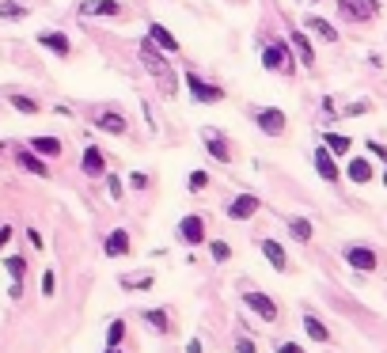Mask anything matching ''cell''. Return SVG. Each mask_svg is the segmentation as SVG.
I'll list each match as a JSON object with an SVG mask.
<instances>
[{
  "label": "cell",
  "instance_id": "cell-1",
  "mask_svg": "<svg viewBox=\"0 0 387 353\" xmlns=\"http://www.w3.org/2000/svg\"><path fill=\"white\" fill-rule=\"evenodd\" d=\"M201 144H205V156H213L216 164H232L236 160V141L224 130H216V126H201Z\"/></svg>",
  "mask_w": 387,
  "mask_h": 353
},
{
  "label": "cell",
  "instance_id": "cell-2",
  "mask_svg": "<svg viewBox=\"0 0 387 353\" xmlns=\"http://www.w3.org/2000/svg\"><path fill=\"white\" fill-rule=\"evenodd\" d=\"M262 69L266 72H277V76H293L296 61H293V53H289V46H281L277 38L262 42Z\"/></svg>",
  "mask_w": 387,
  "mask_h": 353
},
{
  "label": "cell",
  "instance_id": "cell-3",
  "mask_svg": "<svg viewBox=\"0 0 387 353\" xmlns=\"http://www.w3.org/2000/svg\"><path fill=\"white\" fill-rule=\"evenodd\" d=\"M239 300H243V308H247V311H255L258 319H266V323H277L281 308H277V300H273L270 293H258V289H243V293H239Z\"/></svg>",
  "mask_w": 387,
  "mask_h": 353
},
{
  "label": "cell",
  "instance_id": "cell-4",
  "mask_svg": "<svg viewBox=\"0 0 387 353\" xmlns=\"http://www.w3.org/2000/svg\"><path fill=\"white\" fill-rule=\"evenodd\" d=\"M255 126L266 133V137H285V126H289V114L281 107H255L251 110Z\"/></svg>",
  "mask_w": 387,
  "mask_h": 353
},
{
  "label": "cell",
  "instance_id": "cell-5",
  "mask_svg": "<svg viewBox=\"0 0 387 353\" xmlns=\"http://www.w3.org/2000/svg\"><path fill=\"white\" fill-rule=\"evenodd\" d=\"M205 213H187L179 221V228H175V236H179V243H187V247H201L205 243Z\"/></svg>",
  "mask_w": 387,
  "mask_h": 353
},
{
  "label": "cell",
  "instance_id": "cell-6",
  "mask_svg": "<svg viewBox=\"0 0 387 353\" xmlns=\"http://www.w3.org/2000/svg\"><path fill=\"white\" fill-rule=\"evenodd\" d=\"M342 259L350 262L353 270H361V274H376V270H380V259H376V251L368 243H350L342 251Z\"/></svg>",
  "mask_w": 387,
  "mask_h": 353
},
{
  "label": "cell",
  "instance_id": "cell-7",
  "mask_svg": "<svg viewBox=\"0 0 387 353\" xmlns=\"http://www.w3.org/2000/svg\"><path fill=\"white\" fill-rule=\"evenodd\" d=\"M311 164H316L319 179L327 182V187H338V182H342V167H338V156L327 148V144H319V148H316V156H311Z\"/></svg>",
  "mask_w": 387,
  "mask_h": 353
},
{
  "label": "cell",
  "instance_id": "cell-8",
  "mask_svg": "<svg viewBox=\"0 0 387 353\" xmlns=\"http://www.w3.org/2000/svg\"><path fill=\"white\" fill-rule=\"evenodd\" d=\"M380 12V0H338V15L350 23H368Z\"/></svg>",
  "mask_w": 387,
  "mask_h": 353
},
{
  "label": "cell",
  "instance_id": "cell-9",
  "mask_svg": "<svg viewBox=\"0 0 387 353\" xmlns=\"http://www.w3.org/2000/svg\"><path fill=\"white\" fill-rule=\"evenodd\" d=\"M258 209H262V198L258 194H236L224 205V213H228L232 221H251V216H258Z\"/></svg>",
  "mask_w": 387,
  "mask_h": 353
},
{
  "label": "cell",
  "instance_id": "cell-10",
  "mask_svg": "<svg viewBox=\"0 0 387 353\" xmlns=\"http://www.w3.org/2000/svg\"><path fill=\"white\" fill-rule=\"evenodd\" d=\"M187 87H190V95H194L198 103H221V99H224V87H221V84H209V80H201L194 69L187 72Z\"/></svg>",
  "mask_w": 387,
  "mask_h": 353
},
{
  "label": "cell",
  "instance_id": "cell-11",
  "mask_svg": "<svg viewBox=\"0 0 387 353\" xmlns=\"http://www.w3.org/2000/svg\"><path fill=\"white\" fill-rule=\"evenodd\" d=\"M95 130H103V133H114V137H126L129 122H126V114H122V110H114V107H103V110H95Z\"/></svg>",
  "mask_w": 387,
  "mask_h": 353
},
{
  "label": "cell",
  "instance_id": "cell-12",
  "mask_svg": "<svg viewBox=\"0 0 387 353\" xmlns=\"http://www.w3.org/2000/svg\"><path fill=\"white\" fill-rule=\"evenodd\" d=\"M80 167H84L87 179H103L107 175V156H103V148H95V144H87L84 156H80Z\"/></svg>",
  "mask_w": 387,
  "mask_h": 353
},
{
  "label": "cell",
  "instance_id": "cell-13",
  "mask_svg": "<svg viewBox=\"0 0 387 353\" xmlns=\"http://www.w3.org/2000/svg\"><path fill=\"white\" fill-rule=\"evenodd\" d=\"M103 251H107V259H126L129 251H133V239H129L126 228H114L107 239H103Z\"/></svg>",
  "mask_w": 387,
  "mask_h": 353
},
{
  "label": "cell",
  "instance_id": "cell-14",
  "mask_svg": "<svg viewBox=\"0 0 387 353\" xmlns=\"http://www.w3.org/2000/svg\"><path fill=\"white\" fill-rule=\"evenodd\" d=\"M38 46L50 50V53H58V58H69V53H72L69 35H61V31H38Z\"/></svg>",
  "mask_w": 387,
  "mask_h": 353
},
{
  "label": "cell",
  "instance_id": "cell-15",
  "mask_svg": "<svg viewBox=\"0 0 387 353\" xmlns=\"http://www.w3.org/2000/svg\"><path fill=\"white\" fill-rule=\"evenodd\" d=\"M76 12L80 15H103V19H114V15H122V4H118V0H80Z\"/></svg>",
  "mask_w": 387,
  "mask_h": 353
},
{
  "label": "cell",
  "instance_id": "cell-16",
  "mask_svg": "<svg viewBox=\"0 0 387 353\" xmlns=\"http://www.w3.org/2000/svg\"><path fill=\"white\" fill-rule=\"evenodd\" d=\"M15 164H19L23 171L38 175V179H46V175H50V167H46V160L38 156L35 148H19V152H15Z\"/></svg>",
  "mask_w": 387,
  "mask_h": 353
},
{
  "label": "cell",
  "instance_id": "cell-17",
  "mask_svg": "<svg viewBox=\"0 0 387 353\" xmlns=\"http://www.w3.org/2000/svg\"><path fill=\"white\" fill-rule=\"evenodd\" d=\"M258 247H262L266 262H270L277 274H285V270H289V255H285V247H281L277 239H258Z\"/></svg>",
  "mask_w": 387,
  "mask_h": 353
},
{
  "label": "cell",
  "instance_id": "cell-18",
  "mask_svg": "<svg viewBox=\"0 0 387 353\" xmlns=\"http://www.w3.org/2000/svg\"><path fill=\"white\" fill-rule=\"evenodd\" d=\"M372 164H368V156H353L350 164H345V179L357 182V187H365V182H372Z\"/></svg>",
  "mask_w": 387,
  "mask_h": 353
},
{
  "label": "cell",
  "instance_id": "cell-19",
  "mask_svg": "<svg viewBox=\"0 0 387 353\" xmlns=\"http://www.w3.org/2000/svg\"><path fill=\"white\" fill-rule=\"evenodd\" d=\"M148 38L160 46L164 53H179V38L171 35V31L164 27V23H148Z\"/></svg>",
  "mask_w": 387,
  "mask_h": 353
},
{
  "label": "cell",
  "instance_id": "cell-20",
  "mask_svg": "<svg viewBox=\"0 0 387 353\" xmlns=\"http://www.w3.org/2000/svg\"><path fill=\"white\" fill-rule=\"evenodd\" d=\"M141 319H144V327H148V331H156V334H171V311H167V308H148Z\"/></svg>",
  "mask_w": 387,
  "mask_h": 353
},
{
  "label": "cell",
  "instance_id": "cell-21",
  "mask_svg": "<svg viewBox=\"0 0 387 353\" xmlns=\"http://www.w3.org/2000/svg\"><path fill=\"white\" fill-rule=\"evenodd\" d=\"M285 228H289V236H293L296 243H311V236H316V228H311L308 216H289Z\"/></svg>",
  "mask_w": 387,
  "mask_h": 353
},
{
  "label": "cell",
  "instance_id": "cell-22",
  "mask_svg": "<svg viewBox=\"0 0 387 353\" xmlns=\"http://www.w3.org/2000/svg\"><path fill=\"white\" fill-rule=\"evenodd\" d=\"M118 285H122L126 293H141V289L156 285V277H152L148 270H137V274H122V277H118Z\"/></svg>",
  "mask_w": 387,
  "mask_h": 353
},
{
  "label": "cell",
  "instance_id": "cell-23",
  "mask_svg": "<svg viewBox=\"0 0 387 353\" xmlns=\"http://www.w3.org/2000/svg\"><path fill=\"white\" fill-rule=\"evenodd\" d=\"M293 46H296V53H300V65L304 69H316V50H311V42H308V35L304 31H293Z\"/></svg>",
  "mask_w": 387,
  "mask_h": 353
},
{
  "label": "cell",
  "instance_id": "cell-24",
  "mask_svg": "<svg viewBox=\"0 0 387 353\" xmlns=\"http://www.w3.org/2000/svg\"><path fill=\"white\" fill-rule=\"evenodd\" d=\"M304 27H308V31H316V35H319V38H327V42H338V38H342V35H338V27H334V23H327L322 15H308V19H304Z\"/></svg>",
  "mask_w": 387,
  "mask_h": 353
},
{
  "label": "cell",
  "instance_id": "cell-25",
  "mask_svg": "<svg viewBox=\"0 0 387 353\" xmlns=\"http://www.w3.org/2000/svg\"><path fill=\"white\" fill-rule=\"evenodd\" d=\"M27 148H35L38 156H50V160H58L61 152H64V144L58 141V137H31V144Z\"/></svg>",
  "mask_w": 387,
  "mask_h": 353
},
{
  "label": "cell",
  "instance_id": "cell-26",
  "mask_svg": "<svg viewBox=\"0 0 387 353\" xmlns=\"http://www.w3.org/2000/svg\"><path fill=\"white\" fill-rule=\"evenodd\" d=\"M304 331H308V338H311V342H330V327L322 323L319 316H311V311L304 316Z\"/></svg>",
  "mask_w": 387,
  "mask_h": 353
},
{
  "label": "cell",
  "instance_id": "cell-27",
  "mask_svg": "<svg viewBox=\"0 0 387 353\" xmlns=\"http://www.w3.org/2000/svg\"><path fill=\"white\" fill-rule=\"evenodd\" d=\"M322 144H327L334 156H345V152L353 148V141H350V137H342V133H327V137H322Z\"/></svg>",
  "mask_w": 387,
  "mask_h": 353
},
{
  "label": "cell",
  "instance_id": "cell-28",
  "mask_svg": "<svg viewBox=\"0 0 387 353\" xmlns=\"http://www.w3.org/2000/svg\"><path fill=\"white\" fill-rule=\"evenodd\" d=\"M27 8L23 4H12V0H4V4H0V19H8V23H19V19H27Z\"/></svg>",
  "mask_w": 387,
  "mask_h": 353
},
{
  "label": "cell",
  "instance_id": "cell-29",
  "mask_svg": "<svg viewBox=\"0 0 387 353\" xmlns=\"http://www.w3.org/2000/svg\"><path fill=\"white\" fill-rule=\"evenodd\" d=\"M8 103H12L15 110H19V114H38V99H31V95H8Z\"/></svg>",
  "mask_w": 387,
  "mask_h": 353
},
{
  "label": "cell",
  "instance_id": "cell-30",
  "mask_svg": "<svg viewBox=\"0 0 387 353\" xmlns=\"http://www.w3.org/2000/svg\"><path fill=\"white\" fill-rule=\"evenodd\" d=\"M4 266H8V274H12V282H23V274H27V259H23V255H8Z\"/></svg>",
  "mask_w": 387,
  "mask_h": 353
},
{
  "label": "cell",
  "instance_id": "cell-31",
  "mask_svg": "<svg viewBox=\"0 0 387 353\" xmlns=\"http://www.w3.org/2000/svg\"><path fill=\"white\" fill-rule=\"evenodd\" d=\"M126 342V319H110L107 327V346H122Z\"/></svg>",
  "mask_w": 387,
  "mask_h": 353
},
{
  "label": "cell",
  "instance_id": "cell-32",
  "mask_svg": "<svg viewBox=\"0 0 387 353\" xmlns=\"http://www.w3.org/2000/svg\"><path fill=\"white\" fill-rule=\"evenodd\" d=\"M187 190H190V194H201V190H209V171H201V167H198V171H190V175H187Z\"/></svg>",
  "mask_w": 387,
  "mask_h": 353
},
{
  "label": "cell",
  "instance_id": "cell-33",
  "mask_svg": "<svg viewBox=\"0 0 387 353\" xmlns=\"http://www.w3.org/2000/svg\"><path fill=\"white\" fill-rule=\"evenodd\" d=\"M209 255H213V262H228L232 259V247L224 243V239H213V243H209Z\"/></svg>",
  "mask_w": 387,
  "mask_h": 353
},
{
  "label": "cell",
  "instance_id": "cell-34",
  "mask_svg": "<svg viewBox=\"0 0 387 353\" xmlns=\"http://www.w3.org/2000/svg\"><path fill=\"white\" fill-rule=\"evenodd\" d=\"M107 190H110V198H114V202H122V198H126V187H122V179H118V175H107Z\"/></svg>",
  "mask_w": 387,
  "mask_h": 353
},
{
  "label": "cell",
  "instance_id": "cell-35",
  "mask_svg": "<svg viewBox=\"0 0 387 353\" xmlns=\"http://www.w3.org/2000/svg\"><path fill=\"white\" fill-rule=\"evenodd\" d=\"M58 293V277H53V270H46L42 274V296H53Z\"/></svg>",
  "mask_w": 387,
  "mask_h": 353
},
{
  "label": "cell",
  "instance_id": "cell-36",
  "mask_svg": "<svg viewBox=\"0 0 387 353\" xmlns=\"http://www.w3.org/2000/svg\"><path fill=\"white\" fill-rule=\"evenodd\" d=\"M144 187H148V175H144V171L129 175V190H144Z\"/></svg>",
  "mask_w": 387,
  "mask_h": 353
},
{
  "label": "cell",
  "instance_id": "cell-37",
  "mask_svg": "<svg viewBox=\"0 0 387 353\" xmlns=\"http://www.w3.org/2000/svg\"><path fill=\"white\" fill-rule=\"evenodd\" d=\"M365 148H368V152H372V156H376V160H384V167H387V148H384V144H380V141H368V144H365Z\"/></svg>",
  "mask_w": 387,
  "mask_h": 353
},
{
  "label": "cell",
  "instance_id": "cell-38",
  "mask_svg": "<svg viewBox=\"0 0 387 353\" xmlns=\"http://www.w3.org/2000/svg\"><path fill=\"white\" fill-rule=\"evenodd\" d=\"M236 353H258V346L251 338H236Z\"/></svg>",
  "mask_w": 387,
  "mask_h": 353
},
{
  "label": "cell",
  "instance_id": "cell-39",
  "mask_svg": "<svg viewBox=\"0 0 387 353\" xmlns=\"http://www.w3.org/2000/svg\"><path fill=\"white\" fill-rule=\"evenodd\" d=\"M342 114H350V118H353V114H368V103H350Z\"/></svg>",
  "mask_w": 387,
  "mask_h": 353
},
{
  "label": "cell",
  "instance_id": "cell-40",
  "mask_svg": "<svg viewBox=\"0 0 387 353\" xmlns=\"http://www.w3.org/2000/svg\"><path fill=\"white\" fill-rule=\"evenodd\" d=\"M8 243H12V224H4V228H0V251H4Z\"/></svg>",
  "mask_w": 387,
  "mask_h": 353
},
{
  "label": "cell",
  "instance_id": "cell-41",
  "mask_svg": "<svg viewBox=\"0 0 387 353\" xmlns=\"http://www.w3.org/2000/svg\"><path fill=\"white\" fill-rule=\"evenodd\" d=\"M277 353H304L296 342H277Z\"/></svg>",
  "mask_w": 387,
  "mask_h": 353
},
{
  "label": "cell",
  "instance_id": "cell-42",
  "mask_svg": "<svg viewBox=\"0 0 387 353\" xmlns=\"http://www.w3.org/2000/svg\"><path fill=\"white\" fill-rule=\"evenodd\" d=\"M187 353H205V350H201V338H190L187 342Z\"/></svg>",
  "mask_w": 387,
  "mask_h": 353
},
{
  "label": "cell",
  "instance_id": "cell-43",
  "mask_svg": "<svg viewBox=\"0 0 387 353\" xmlns=\"http://www.w3.org/2000/svg\"><path fill=\"white\" fill-rule=\"evenodd\" d=\"M107 353H122V350H118V346H107Z\"/></svg>",
  "mask_w": 387,
  "mask_h": 353
},
{
  "label": "cell",
  "instance_id": "cell-44",
  "mask_svg": "<svg viewBox=\"0 0 387 353\" xmlns=\"http://www.w3.org/2000/svg\"><path fill=\"white\" fill-rule=\"evenodd\" d=\"M384 187H387V167H384Z\"/></svg>",
  "mask_w": 387,
  "mask_h": 353
},
{
  "label": "cell",
  "instance_id": "cell-45",
  "mask_svg": "<svg viewBox=\"0 0 387 353\" xmlns=\"http://www.w3.org/2000/svg\"><path fill=\"white\" fill-rule=\"evenodd\" d=\"M311 4H322V0H311Z\"/></svg>",
  "mask_w": 387,
  "mask_h": 353
},
{
  "label": "cell",
  "instance_id": "cell-46",
  "mask_svg": "<svg viewBox=\"0 0 387 353\" xmlns=\"http://www.w3.org/2000/svg\"><path fill=\"white\" fill-rule=\"evenodd\" d=\"M0 152H4V144H0Z\"/></svg>",
  "mask_w": 387,
  "mask_h": 353
}]
</instances>
